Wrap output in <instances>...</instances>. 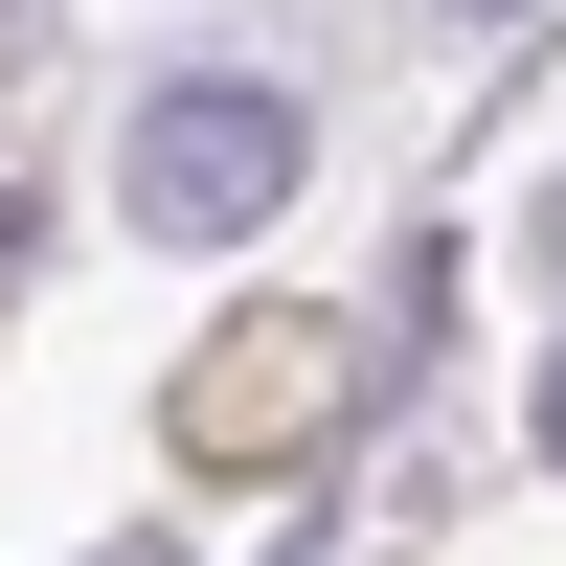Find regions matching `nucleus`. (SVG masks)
Here are the masks:
<instances>
[{"mask_svg":"<svg viewBox=\"0 0 566 566\" xmlns=\"http://www.w3.org/2000/svg\"><path fill=\"white\" fill-rule=\"evenodd\" d=\"M544 453H566V363H544Z\"/></svg>","mask_w":566,"mask_h":566,"instance_id":"2","label":"nucleus"},{"mask_svg":"<svg viewBox=\"0 0 566 566\" xmlns=\"http://www.w3.org/2000/svg\"><path fill=\"white\" fill-rule=\"evenodd\" d=\"M295 91L272 69H181L159 114H136V227H159V250H250L272 205H295Z\"/></svg>","mask_w":566,"mask_h":566,"instance_id":"1","label":"nucleus"}]
</instances>
